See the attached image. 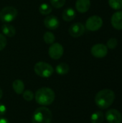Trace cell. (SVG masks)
<instances>
[{
    "mask_svg": "<svg viewBox=\"0 0 122 123\" xmlns=\"http://www.w3.org/2000/svg\"><path fill=\"white\" fill-rule=\"evenodd\" d=\"M17 14L18 11L16 8L7 6L0 11V19L4 23H9L15 19Z\"/></svg>",
    "mask_w": 122,
    "mask_h": 123,
    "instance_id": "5b68a950",
    "label": "cell"
},
{
    "mask_svg": "<svg viewBox=\"0 0 122 123\" xmlns=\"http://www.w3.org/2000/svg\"><path fill=\"white\" fill-rule=\"evenodd\" d=\"M12 89L17 94H22L24 91V84L20 79H16L12 83Z\"/></svg>",
    "mask_w": 122,
    "mask_h": 123,
    "instance_id": "2e32d148",
    "label": "cell"
},
{
    "mask_svg": "<svg viewBox=\"0 0 122 123\" xmlns=\"http://www.w3.org/2000/svg\"><path fill=\"white\" fill-rule=\"evenodd\" d=\"M111 23L114 29L117 30H122V11H118L113 14L111 18Z\"/></svg>",
    "mask_w": 122,
    "mask_h": 123,
    "instance_id": "7c38bea8",
    "label": "cell"
},
{
    "mask_svg": "<svg viewBox=\"0 0 122 123\" xmlns=\"http://www.w3.org/2000/svg\"><path fill=\"white\" fill-rule=\"evenodd\" d=\"M91 7V0H76V8L80 13H85Z\"/></svg>",
    "mask_w": 122,
    "mask_h": 123,
    "instance_id": "4fadbf2b",
    "label": "cell"
},
{
    "mask_svg": "<svg viewBox=\"0 0 122 123\" xmlns=\"http://www.w3.org/2000/svg\"><path fill=\"white\" fill-rule=\"evenodd\" d=\"M34 71L38 76L42 78H49L54 72L52 66L50 64L43 61L37 62L34 66Z\"/></svg>",
    "mask_w": 122,
    "mask_h": 123,
    "instance_id": "277c9868",
    "label": "cell"
},
{
    "mask_svg": "<svg viewBox=\"0 0 122 123\" xmlns=\"http://www.w3.org/2000/svg\"><path fill=\"white\" fill-rule=\"evenodd\" d=\"M43 40L47 44H52L55 40V37L52 32H46L43 35Z\"/></svg>",
    "mask_w": 122,
    "mask_h": 123,
    "instance_id": "ffe728a7",
    "label": "cell"
},
{
    "mask_svg": "<svg viewBox=\"0 0 122 123\" xmlns=\"http://www.w3.org/2000/svg\"><path fill=\"white\" fill-rule=\"evenodd\" d=\"M76 16V11L74 10V9H73L71 7H68V8H66L65 9H64V11L62 14L63 19L66 22H70V21L73 20L75 19Z\"/></svg>",
    "mask_w": 122,
    "mask_h": 123,
    "instance_id": "9a60e30c",
    "label": "cell"
},
{
    "mask_svg": "<svg viewBox=\"0 0 122 123\" xmlns=\"http://www.w3.org/2000/svg\"><path fill=\"white\" fill-rule=\"evenodd\" d=\"M1 32L4 36L12 37L15 35L16 29L13 25L9 23H4L1 25Z\"/></svg>",
    "mask_w": 122,
    "mask_h": 123,
    "instance_id": "5bb4252c",
    "label": "cell"
},
{
    "mask_svg": "<svg viewBox=\"0 0 122 123\" xmlns=\"http://www.w3.org/2000/svg\"><path fill=\"white\" fill-rule=\"evenodd\" d=\"M39 12L42 15H48L52 12V6L47 3H43L40 4L39 7Z\"/></svg>",
    "mask_w": 122,
    "mask_h": 123,
    "instance_id": "d6986e66",
    "label": "cell"
},
{
    "mask_svg": "<svg viewBox=\"0 0 122 123\" xmlns=\"http://www.w3.org/2000/svg\"><path fill=\"white\" fill-rule=\"evenodd\" d=\"M69 71L70 67L65 63H60L58 65H57L55 68V71L59 75H65L69 72Z\"/></svg>",
    "mask_w": 122,
    "mask_h": 123,
    "instance_id": "e0dca14e",
    "label": "cell"
},
{
    "mask_svg": "<svg viewBox=\"0 0 122 123\" xmlns=\"http://www.w3.org/2000/svg\"><path fill=\"white\" fill-rule=\"evenodd\" d=\"M6 44L7 41L6 37L3 34L0 33V51L4 49V48L6 46Z\"/></svg>",
    "mask_w": 122,
    "mask_h": 123,
    "instance_id": "d4e9b609",
    "label": "cell"
},
{
    "mask_svg": "<svg viewBox=\"0 0 122 123\" xmlns=\"http://www.w3.org/2000/svg\"><path fill=\"white\" fill-rule=\"evenodd\" d=\"M63 53H64L63 47L61 44L58 43L51 44L48 50V54L50 57L54 60L60 59L63 56Z\"/></svg>",
    "mask_w": 122,
    "mask_h": 123,
    "instance_id": "52a82bcc",
    "label": "cell"
},
{
    "mask_svg": "<svg viewBox=\"0 0 122 123\" xmlns=\"http://www.w3.org/2000/svg\"><path fill=\"white\" fill-rule=\"evenodd\" d=\"M0 123H9V122L5 117H3L0 116Z\"/></svg>",
    "mask_w": 122,
    "mask_h": 123,
    "instance_id": "4316f807",
    "label": "cell"
},
{
    "mask_svg": "<svg viewBox=\"0 0 122 123\" xmlns=\"http://www.w3.org/2000/svg\"><path fill=\"white\" fill-rule=\"evenodd\" d=\"M118 45V40L117 39L114 38V37H111L110 38L108 41H107V44H106V47L109 49H114L116 48Z\"/></svg>",
    "mask_w": 122,
    "mask_h": 123,
    "instance_id": "cb8c5ba5",
    "label": "cell"
},
{
    "mask_svg": "<svg viewBox=\"0 0 122 123\" xmlns=\"http://www.w3.org/2000/svg\"><path fill=\"white\" fill-rule=\"evenodd\" d=\"M2 95H3V92H2L1 89L0 88V99L2 98Z\"/></svg>",
    "mask_w": 122,
    "mask_h": 123,
    "instance_id": "83f0119b",
    "label": "cell"
},
{
    "mask_svg": "<svg viewBox=\"0 0 122 123\" xmlns=\"http://www.w3.org/2000/svg\"><path fill=\"white\" fill-rule=\"evenodd\" d=\"M6 107L5 106V105L0 103V116H2L4 115H5V113L6 112Z\"/></svg>",
    "mask_w": 122,
    "mask_h": 123,
    "instance_id": "484cf974",
    "label": "cell"
},
{
    "mask_svg": "<svg viewBox=\"0 0 122 123\" xmlns=\"http://www.w3.org/2000/svg\"><path fill=\"white\" fill-rule=\"evenodd\" d=\"M109 4L111 8L119 10L122 8V0H109Z\"/></svg>",
    "mask_w": 122,
    "mask_h": 123,
    "instance_id": "44dd1931",
    "label": "cell"
},
{
    "mask_svg": "<svg viewBox=\"0 0 122 123\" xmlns=\"http://www.w3.org/2000/svg\"><path fill=\"white\" fill-rule=\"evenodd\" d=\"M104 120V115L102 112L96 111L91 116V123H102Z\"/></svg>",
    "mask_w": 122,
    "mask_h": 123,
    "instance_id": "ac0fdd59",
    "label": "cell"
},
{
    "mask_svg": "<svg viewBox=\"0 0 122 123\" xmlns=\"http://www.w3.org/2000/svg\"><path fill=\"white\" fill-rule=\"evenodd\" d=\"M44 25L45 27L49 30H56L60 26V21L57 17L54 15H49L45 18Z\"/></svg>",
    "mask_w": 122,
    "mask_h": 123,
    "instance_id": "8fae6325",
    "label": "cell"
},
{
    "mask_svg": "<svg viewBox=\"0 0 122 123\" xmlns=\"http://www.w3.org/2000/svg\"><path fill=\"white\" fill-rule=\"evenodd\" d=\"M55 94L49 87H42L37 90L35 94L36 102L41 106L50 105L55 100Z\"/></svg>",
    "mask_w": 122,
    "mask_h": 123,
    "instance_id": "7a4b0ae2",
    "label": "cell"
},
{
    "mask_svg": "<svg viewBox=\"0 0 122 123\" xmlns=\"http://www.w3.org/2000/svg\"><path fill=\"white\" fill-rule=\"evenodd\" d=\"M86 30L85 26L81 22H76L72 24L68 30L69 34L73 37H78L82 36Z\"/></svg>",
    "mask_w": 122,
    "mask_h": 123,
    "instance_id": "30bf717a",
    "label": "cell"
},
{
    "mask_svg": "<svg viewBox=\"0 0 122 123\" xmlns=\"http://www.w3.org/2000/svg\"><path fill=\"white\" fill-rule=\"evenodd\" d=\"M22 94V97L23 99L27 101V102H31L33 100L34 97H35V94L34 93L30 91V90H25L23 92V93Z\"/></svg>",
    "mask_w": 122,
    "mask_h": 123,
    "instance_id": "7402d4cb",
    "label": "cell"
},
{
    "mask_svg": "<svg viewBox=\"0 0 122 123\" xmlns=\"http://www.w3.org/2000/svg\"><path fill=\"white\" fill-rule=\"evenodd\" d=\"M103 25V19L98 15H93L90 17L86 22L85 27L89 31H97Z\"/></svg>",
    "mask_w": 122,
    "mask_h": 123,
    "instance_id": "8992f818",
    "label": "cell"
},
{
    "mask_svg": "<svg viewBox=\"0 0 122 123\" xmlns=\"http://www.w3.org/2000/svg\"><path fill=\"white\" fill-rule=\"evenodd\" d=\"M91 53L95 58H103L108 54V48L104 44H96L91 48Z\"/></svg>",
    "mask_w": 122,
    "mask_h": 123,
    "instance_id": "ba28073f",
    "label": "cell"
},
{
    "mask_svg": "<svg viewBox=\"0 0 122 123\" xmlns=\"http://www.w3.org/2000/svg\"><path fill=\"white\" fill-rule=\"evenodd\" d=\"M115 100V93L109 89L99 92L95 97V103L101 110H105L111 106Z\"/></svg>",
    "mask_w": 122,
    "mask_h": 123,
    "instance_id": "6da1fadb",
    "label": "cell"
},
{
    "mask_svg": "<svg viewBox=\"0 0 122 123\" xmlns=\"http://www.w3.org/2000/svg\"><path fill=\"white\" fill-rule=\"evenodd\" d=\"M105 118L109 123H122V115L116 109L109 110L105 115Z\"/></svg>",
    "mask_w": 122,
    "mask_h": 123,
    "instance_id": "9c48e42d",
    "label": "cell"
},
{
    "mask_svg": "<svg viewBox=\"0 0 122 123\" xmlns=\"http://www.w3.org/2000/svg\"><path fill=\"white\" fill-rule=\"evenodd\" d=\"M51 5L56 9L63 7L65 4V0H50Z\"/></svg>",
    "mask_w": 122,
    "mask_h": 123,
    "instance_id": "603a6c76",
    "label": "cell"
},
{
    "mask_svg": "<svg viewBox=\"0 0 122 123\" xmlns=\"http://www.w3.org/2000/svg\"><path fill=\"white\" fill-rule=\"evenodd\" d=\"M52 112L46 107L37 108L32 117V123H51Z\"/></svg>",
    "mask_w": 122,
    "mask_h": 123,
    "instance_id": "3957f363",
    "label": "cell"
}]
</instances>
